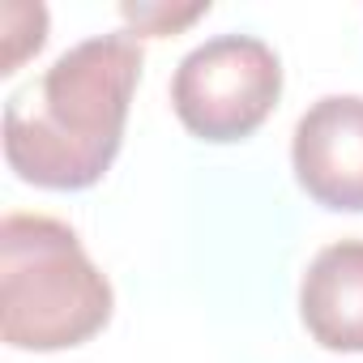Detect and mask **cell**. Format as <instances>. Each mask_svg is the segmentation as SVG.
<instances>
[{
  "mask_svg": "<svg viewBox=\"0 0 363 363\" xmlns=\"http://www.w3.org/2000/svg\"><path fill=\"white\" fill-rule=\"evenodd\" d=\"M299 189L325 210H363V94L316 99L291 133Z\"/></svg>",
  "mask_w": 363,
  "mask_h": 363,
  "instance_id": "cell-4",
  "label": "cell"
},
{
  "mask_svg": "<svg viewBox=\"0 0 363 363\" xmlns=\"http://www.w3.org/2000/svg\"><path fill=\"white\" fill-rule=\"evenodd\" d=\"M48 43V9L39 0H5L0 5V73H18Z\"/></svg>",
  "mask_w": 363,
  "mask_h": 363,
  "instance_id": "cell-6",
  "label": "cell"
},
{
  "mask_svg": "<svg viewBox=\"0 0 363 363\" xmlns=\"http://www.w3.org/2000/svg\"><path fill=\"white\" fill-rule=\"evenodd\" d=\"M210 13V0H193V5H167V0H124L120 5V18L128 26V35L137 39H167V35H179L189 30L197 18Z\"/></svg>",
  "mask_w": 363,
  "mask_h": 363,
  "instance_id": "cell-7",
  "label": "cell"
},
{
  "mask_svg": "<svg viewBox=\"0 0 363 363\" xmlns=\"http://www.w3.org/2000/svg\"><path fill=\"white\" fill-rule=\"evenodd\" d=\"M299 320L325 350H363V240L325 244L299 282Z\"/></svg>",
  "mask_w": 363,
  "mask_h": 363,
  "instance_id": "cell-5",
  "label": "cell"
},
{
  "mask_svg": "<svg viewBox=\"0 0 363 363\" xmlns=\"http://www.w3.org/2000/svg\"><path fill=\"white\" fill-rule=\"evenodd\" d=\"M116 291L82 235L39 210L0 218V342L13 350H69L103 333Z\"/></svg>",
  "mask_w": 363,
  "mask_h": 363,
  "instance_id": "cell-2",
  "label": "cell"
},
{
  "mask_svg": "<svg viewBox=\"0 0 363 363\" xmlns=\"http://www.w3.org/2000/svg\"><path fill=\"white\" fill-rule=\"evenodd\" d=\"M282 99V60L257 35H214L171 73V111L201 141H244Z\"/></svg>",
  "mask_w": 363,
  "mask_h": 363,
  "instance_id": "cell-3",
  "label": "cell"
},
{
  "mask_svg": "<svg viewBox=\"0 0 363 363\" xmlns=\"http://www.w3.org/2000/svg\"><path fill=\"white\" fill-rule=\"evenodd\" d=\"M145 52L137 35H90L9 94L5 162L39 189H90L120 154Z\"/></svg>",
  "mask_w": 363,
  "mask_h": 363,
  "instance_id": "cell-1",
  "label": "cell"
}]
</instances>
